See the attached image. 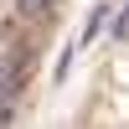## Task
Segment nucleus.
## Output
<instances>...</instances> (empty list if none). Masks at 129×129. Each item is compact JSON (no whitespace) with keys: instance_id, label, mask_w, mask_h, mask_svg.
Returning a JSON list of instances; mask_svg holds the SVG:
<instances>
[{"instance_id":"1","label":"nucleus","mask_w":129,"mask_h":129,"mask_svg":"<svg viewBox=\"0 0 129 129\" xmlns=\"http://www.w3.org/2000/svg\"><path fill=\"white\" fill-rule=\"evenodd\" d=\"M21 93V52L0 57V124H10V103Z\"/></svg>"},{"instance_id":"2","label":"nucleus","mask_w":129,"mask_h":129,"mask_svg":"<svg viewBox=\"0 0 129 129\" xmlns=\"http://www.w3.org/2000/svg\"><path fill=\"white\" fill-rule=\"evenodd\" d=\"M103 16H109V0H103V5L93 10V16H88V26H83V41H93V36L103 31Z\"/></svg>"},{"instance_id":"3","label":"nucleus","mask_w":129,"mask_h":129,"mask_svg":"<svg viewBox=\"0 0 129 129\" xmlns=\"http://www.w3.org/2000/svg\"><path fill=\"white\" fill-rule=\"evenodd\" d=\"M52 5H57V0H16V10H21V16H47Z\"/></svg>"},{"instance_id":"4","label":"nucleus","mask_w":129,"mask_h":129,"mask_svg":"<svg viewBox=\"0 0 129 129\" xmlns=\"http://www.w3.org/2000/svg\"><path fill=\"white\" fill-rule=\"evenodd\" d=\"M114 41H129V0H124V10H119V21H114Z\"/></svg>"}]
</instances>
